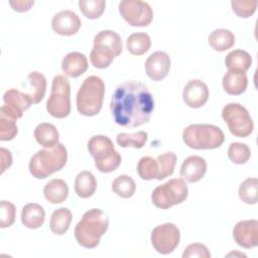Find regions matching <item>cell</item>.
<instances>
[{
    "label": "cell",
    "instance_id": "14",
    "mask_svg": "<svg viewBox=\"0 0 258 258\" xmlns=\"http://www.w3.org/2000/svg\"><path fill=\"white\" fill-rule=\"evenodd\" d=\"M82 22L80 17L71 10H62L56 13L51 19L52 30L63 36L76 34L81 28Z\"/></svg>",
    "mask_w": 258,
    "mask_h": 258
},
{
    "label": "cell",
    "instance_id": "41",
    "mask_svg": "<svg viewBox=\"0 0 258 258\" xmlns=\"http://www.w3.org/2000/svg\"><path fill=\"white\" fill-rule=\"evenodd\" d=\"M9 4L11 5L12 9L15 11L25 12L31 8V6L34 4V1L33 0H16V1L11 0Z\"/></svg>",
    "mask_w": 258,
    "mask_h": 258
},
{
    "label": "cell",
    "instance_id": "42",
    "mask_svg": "<svg viewBox=\"0 0 258 258\" xmlns=\"http://www.w3.org/2000/svg\"><path fill=\"white\" fill-rule=\"evenodd\" d=\"M0 161H1V173H3L6 168H8L12 164V155L11 152L4 148H0Z\"/></svg>",
    "mask_w": 258,
    "mask_h": 258
},
{
    "label": "cell",
    "instance_id": "33",
    "mask_svg": "<svg viewBox=\"0 0 258 258\" xmlns=\"http://www.w3.org/2000/svg\"><path fill=\"white\" fill-rule=\"evenodd\" d=\"M148 138V134L145 131H138L133 134L119 133L116 137V142L121 147H133L136 149L142 148Z\"/></svg>",
    "mask_w": 258,
    "mask_h": 258
},
{
    "label": "cell",
    "instance_id": "6",
    "mask_svg": "<svg viewBox=\"0 0 258 258\" xmlns=\"http://www.w3.org/2000/svg\"><path fill=\"white\" fill-rule=\"evenodd\" d=\"M182 140L192 149H216L225 141L224 132L212 124H190L182 131Z\"/></svg>",
    "mask_w": 258,
    "mask_h": 258
},
{
    "label": "cell",
    "instance_id": "27",
    "mask_svg": "<svg viewBox=\"0 0 258 258\" xmlns=\"http://www.w3.org/2000/svg\"><path fill=\"white\" fill-rule=\"evenodd\" d=\"M72 212L68 208L55 210L49 220V228L55 235H63L69 230L72 223Z\"/></svg>",
    "mask_w": 258,
    "mask_h": 258
},
{
    "label": "cell",
    "instance_id": "13",
    "mask_svg": "<svg viewBox=\"0 0 258 258\" xmlns=\"http://www.w3.org/2000/svg\"><path fill=\"white\" fill-rule=\"evenodd\" d=\"M233 238L243 248L256 247L258 245V221L252 219L238 222L233 229Z\"/></svg>",
    "mask_w": 258,
    "mask_h": 258
},
{
    "label": "cell",
    "instance_id": "9",
    "mask_svg": "<svg viewBox=\"0 0 258 258\" xmlns=\"http://www.w3.org/2000/svg\"><path fill=\"white\" fill-rule=\"evenodd\" d=\"M71 86L67 77L56 75L52 79L50 96L46 102L47 112L54 118H66L71 113Z\"/></svg>",
    "mask_w": 258,
    "mask_h": 258
},
{
    "label": "cell",
    "instance_id": "31",
    "mask_svg": "<svg viewBox=\"0 0 258 258\" xmlns=\"http://www.w3.org/2000/svg\"><path fill=\"white\" fill-rule=\"evenodd\" d=\"M112 189L117 196L123 199H129L135 194L136 184L131 176L122 174L113 180Z\"/></svg>",
    "mask_w": 258,
    "mask_h": 258
},
{
    "label": "cell",
    "instance_id": "19",
    "mask_svg": "<svg viewBox=\"0 0 258 258\" xmlns=\"http://www.w3.org/2000/svg\"><path fill=\"white\" fill-rule=\"evenodd\" d=\"M61 70L66 76L78 78L88 70V59L79 51L69 52L61 60Z\"/></svg>",
    "mask_w": 258,
    "mask_h": 258
},
{
    "label": "cell",
    "instance_id": "20",
    "mask_svg": "<svg viewBox=\"0 0 258 258\" xmlns=\"http://www.w3.org/2000/svg\"><path fill=\"white\" fill-rule=\"evenodd\" d=\"M222 84L224 91L227 94L238 96L246 91L248 85V78L246 73L228 70V72L223 77Z\"/></svg>",
    "mask_w": 258,
    "mask_h": 258
},
{
    "label": "cell",
    "instance_id": "23",
    "mask_svg": "<svg viewBox=\"0 0 258 258\" xmlns=\"http://www.w3.org/2000/svg\"><path fill=\"white\" fill-rule=\"evenodd\" d=\"M43 195L47 202L51 204H60L63 203L69 196V186L64 180L54 178L44 185Z\"/></svg>",
    "mask_w": 258,
    "mask_h": 258
},
{
    "label": "cell",
    "instance_id": "10",
    "mask_svg": "<svg viewBox=\"0 0 258 258\" xmlns=\"http://www.w3.org/2000/svg\"><path fill=\"white\" fill-rule=\"evenodd\" d=\"M222 118L227 123L229 131L236 137L245 138L253 132V120L248 110L239 103L227 104L222 110Z\"/></svg>",
    "mask_w": 258,
    "mask_h": 258
},
{
    "label": "cell",
    "instance_id": "11",
    "mask_svg": "<svg viewBox=\"0 0 258 258\" xmlns=\"http://www.w3.org/2000/svg\"><path fill=\"white\" fill-rule=\"evenodd\" d=\"M119 12L131 26H147L153 19V11L147 2L141 0H123L119 3Z\"/></svg>",
    "mask_w": 258,
    "mask_h": 258
},
{
    "label": "cell",
    "instance_id": "28",
    "mask_svg": "<svg viewBox=\"0 0 258 258\" xmlns=\"http://www.w3.org/2000/svg\"><path fill=\"white\" fill-rule=\"evenodd\" d=\"M151 45L150 37L145 32L132 33L126 40V47L133 55L144 54Z\"/></svg>",
    "mask_w": 258,
    "mask_h": 258
},
{
    "label": "cell",
    "instance_id": "30",
    "mask_svg": "<svg viewBox=\"0 0 258 258\" xmlns=\"http://www.w3.org/2000/svg\"><path fill=\"white\" fill-rule=\"evenodd\" d=\"M16 120L9 115L2 107L0 108V140L9 141L12 140L18 132Z\"/></svg>",
    "mask_w": 258,
    "mask_h": 258
},
{
    "label": "cell",
    "instance_id": "25",
    "mask_svg": "<svg viewBox=\"0 0 258 258\" xmlns=\"http://www.w3.org/2000/svg\"><path fill=\"white\" fill-rule=\"evenodd\" d=\"M208 40L214 50L225 51L235 44V35L229 29L219 28L210 33Z\"/></svg>",
    "mask_w": 258,
    "mask_h": 258
},
{
    "label": "cell",
    "instance_id": "15",
    "mask_svg": "<svg viewBox=\"0 0 258 258\" xmlns=\"http://www.w3.org/2000/svg\"><path fill=\"white\" fill-rule=\"evenodd\" d=\"M3 108L15 119L21 118L23 112L27 110L32 104V100L29 94L21 93L16 89H10L6 91L3 96Z\"/></svg>",
    "mask_w": 258,
    "mask_h": 258
},
{
    "label": "cell",
    "instance_id": "34",
    "mask_svg": "<svg viewBox=\"0 0 258 258\" xmlns=\"http://www.w3.org/2000/svg\"><path fill=\"white\" fill-rule=\"evenodd\" d=\"M176 159H177L176 154L173 152H165L158 155L156 158V161L158 163L159 171L156 179L161 180L170 176L174 171Z\"/></svg>",
    "mask_w": 258,
    "mask_h": 258
},
{
    "label": "cell",
    "instance_id": "17",
    "mask_svg": "<svg viewBox=\"0 0 258 258\" xmlns=\"http://www.w3.org/2000/svg\"><path fill=\"white\" fill-rule=\"evenodd\" d=\"M182 99L190 108L203 107L209 99L208 86L201 80H190L183 89Z\"/></svg>",
    "mask_w": 258,
    "mask_h": 258
},
{
    "label": "cell",
    "instance_id": "21",
    "mask_svg": "<svg viewBox=\"0 0 258 258\" xmlns=\"http://www.w3.org/2000/svg\"><path fill=\"white\" fill-rule=\"evenodd\" d=\"M45 211L35 203H29L22 208L21 222L28 229H37L44 223Z\"/></svg>",
    "mask_w": 258,
    "mask_h": 258
},
{
    "label": "cell",
    "instance_id": "2",
    "mask_svg": "<svg viewBox=\"0 0 258 258\" xmlns=\"http://www.w3.org/2000/svg\"><path fill=\"white\" fill-rule=\"evenodd\" d=\"M109 227L108 216L100 209L87 211L75 228V238L84 248L93 249L100 243L101 237Z\"/></svg>",
    "mask_w": 258,
    "mask_h": 258
},
{
    "label": "cell",
    "instance_id": "24",
    "mask_svg": "<svg viewBox=\"0 0 258 258\" xmlns=\"http://www.w3.org/2000/svg\"><path fill=\"white\" fill-rule=\"evenodd\" d=\"M74 188L77 196L82 199H88L92 197L97 189V180L94 174L88 170H84L78 173L75 179Z\"/></svg>",
    "mask_w": 258,
    "mask_h": 258
},
{
    "label": "cell",
    "instance_id": "32",
    "mask_svg": "<svg viewBox=\"0 0 258 258\" xmlns=\"http://www.w3.org/2000/svg\"><path fill=\"white\" fill-rule=\"evenodd\" d=\"M239 198L248 205H255L258 201V180L256 177L245 179L239 187Z\"/></svg>",
    "mask_w": 258,
    "mask_h": 258
},
{
    "label": "cell",
    "instance_id": "16",
    "mask_svg": "<svg viewBox=\"0 0 258 258\" xmlns=\"http://www.w3.org/2000/svg\"><path fill=\"white\" fill-rule=\"evenodd\" d=\"M146 75L155 82L163 80L170 69V57L164 51H155L151 53L145 61Z\"/></svg>",
    "mask_w": 258,
    "mask_h": 258
},
{
    "label": "cell",
    "instance_id": "12",
    "mask_svg": "<svg viewBox=\"0 0 258 258\" xmlns=\"http://www.w3.org/2000/svg\"><path fill=\"white\" fill-rule=\"evenodd\" d=\"M150 239L156 252L162 255H167L173 252L179 244V229L172 223L159 225L152 230Z\"/></svg>",
    "mask_w": 258,
    "mask_h": 258
},
{
    "label": "cell",
    "instance_id": "5",
    "mask_svg": "<svg viewBox=\"0 0 258 258\" xmlns=\"http://www.w3.org/2000/svg\"><path fill=\"white\" fill-rule=\"evenodd\" d=\"M105 96V84L100 77L86 78L77 94V109L84 116H95L102 109Z\"/></svg>",
    "mask_w": 258,
    "mask_h": 258
},
{
    "label": "cell",
    "instance_id": "8",
    "mask_svg": "<svg viewBox=\"0 0 258 258\" xmlns=\"http://www.w3.org/2000/svg\"><path fill=\"white\" fill-rule=\"evenodd\" d=\"M187 195L188 188L185 180L182 178H171L154 188L151 195V201L156 208L167 210L183 203Z\"/></svg>",
    "mask_w": 258,
    "mask_h": 258
},
{
    "label": "cell",
    "instance_id": "36",
    "mask_svg": "<svg viewBox=\"0 0 258 258\" xmlns=\"http://www.w3.org/2000/svg\"><path fill=\"white\" fill-rule=\"evenodd\" d=\"M79 7L86 18L97 19L104 13L106 2L104 0H82L79 1Z\"/></svg>",
    "mask_w": 258,
    "mask_h": 258
},
{
    "label": "cell",
    "instance_id": "40",
    "mask_svg": "<svg viewBox=\"0 0 258 258\" xmlns=\"http://www.w3.org/2000/svg\"><path fill=\"white\" fill-rule=\"evenodd\" d=\"M192 257L210 258L211 253L206 245L202 243H194L188 245L182 253V258H192Z\"/></svg>",
    "mask_w": 258,
    "mask_h": 258
},
{
    "label": "cell",
    "instance_id": "26",
    "mask_svg": "<svg viewBox=\"0 0 258 258\" xmlns=\"http://www.w3.org/2000/svg\"><path fill=\"white\" fill-rule=\"evenodd\" d=\"M225 64L229 71L245 73L250 69L252 64V57L245 50L234 49L227 54L225 58Z\"/></svg>",
    "mask_w": 258,
    "mask_h": 258
},
{
    "label": "cell",
    "instance_id": "18",
    "mask_svg": "<svg viewBox=\"0 0 258 258\" xmlns=\"http://www.w3.org/2000/svg\"><path fill=\"white\" fill-rule=\"evenodd\" d=\"M207 162L205 158L191 155L185 158L180 166V176L187 182L200 181L206 174Z\"/></svg>",
    "mask_w": 258,
    "mask_h": 258
},
{
    "label": "cell",
    "instance_id": "38",
    "mask_svg": "<svg viewBox=\"0 0 258 258\" xmlns=\"http://www.w3.org/2000/svg\"><path fill=\"white\" fill-rule=\"evenodd\" d=\"M258 2L256 0H233L231 2L232 10L241 18H248L252 16L257 8Z\"/></svg>",
    "mask_w": 258,
    "mask_h": 258
},
{
    "label": "cell",
    "instance_id": "29",
    "mask_svg": "<svg viewBox=\"0 0 258 258\" xmlns=\"http://www.w3.org/2000/svg\"><path fill=\"white\" fill-rule=\"evenodd\" d=\"M28 81L31 86L29 96L32 100V104H37L44 98L46 91V79L39 72H31L28 75Z\"/></svg>",
    "mask_w": 258,
    "mask_h": 258
},
{
    "label": "cell",
    "instance_id": "37",
    "mask_svg": "<svg viewBox=\"0 0 258 258\" xmlns=\"http://www.w3.org/2000/svg\"><path fill=\"white\" fill-rule=\"evenodd\" d=\"M228 157L235 164H244L251 157V150L245 143L233 142L228 148Z\"/></svg>",
    "mask_w": 258,
    "mask_h": 258
},
{
    "label": "cell",
    "instance_id": "4",
    "mask_svg": "<svg viewBox=\"0 0 258 258\" xmlns=\"http://www.w3.org/2000/svg\"><path fill=\"white\" fill-rule=\"evenodd\" d=\"M122 48V40L117 32L101 30L94 37V46L90 53L91 63L97 69H106L121 54Z\"/></svg>",
    "mask_w": 258,
    "mask_h": 258
},
{
    "label": "cell",
    "instance_id": "39",
    "mask_svg": "<svg viewBox=\"0 0 258 258\" xmlns=\"http://www.w3.org/2000/svg\"><path fill=\"white\" fill-rule=\"evenodd\" d=\"M15 206L7 201H1L0 204V227L7 228L12 226L15 221Z\"/></svg>",
    "mask_w": 258,
    "mask_h": 258
},
{
    "label": "cell",
    "instance_id": "22",
    "mask_svg": "<svg viewBox=\"0 0 258 258\" xmlns=\"http://www.w3.org/2000/svg\"><path fill=\"white\" fill-rule=\"evenodd\" d=\"M34 138L38 144L45 148L53 147L58 143L59 134L56 127L51 123H40L38 124L33 132Z\"/></svg>",
    "mask_w": 258,
    "mask_h": 258
},
{
    "label": "cell",
    "instance_id": "1",
    "mask_svg": "<svg viewBox=\"0 0 258 258\" xmlns=\"http://www.w3.org/2000/svg\"><path fill=\"white\" fill-rule=\"evenodd\" d=\"M110 109L114 121L125 128L147 123L154 110V99L148 87L137 81L120 84L112 95Z\"/></svg>",
    "mask_w": 258,
    "mask_h": 258
},
{
    "label": "cell",
    "instance_id": "7",
    "mask_svg": "<svg viewBox=\"0 0 258 258\" xmlns=\"http://www.w3.org/2000/svg\"><path fill=\"white\" fill-rule=\"evenodd\" d=\"M88 150L95 159V166L101 172H112L121 164V155L114 148L112 140L105 135H95L88 142Z\"/></svg>",
    "mask_w": 258,
    "mask_h": 258
},
{
    "label": "cell",
    "instance_id": "35",
    "mask_svg": "<svg viewBox=\"0 0 258 258\" xmlns=\"http://www.w3.org/2000/svg\"><path fill=\"white\" fill-rule=\"evenodd\" d=\"M158 163L156 159L150 156H144L140 158L137 164V172L138 175L144 180L156 179L158 175Z\"/></svg>",
    "mask_w": 258,
    "mask_h": 258
},
{
    "label": "cell",
    "instance_id": "3",
    "mask_svg": "<svg viewBox=\"0 0 258 258\" xmlns=\"http://www.w3.org/2000/svg\"><path fill=\"white\" fill-rule=\"evenodd\" d=\"M67 160V148L58 142L53 147L38 150L30 158L29 172L33 177L43 179L60 170L66 165Z\"/></svg>",
    "mask_w": 258,
    "mask_h": 258
}]
</instances>
